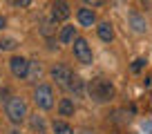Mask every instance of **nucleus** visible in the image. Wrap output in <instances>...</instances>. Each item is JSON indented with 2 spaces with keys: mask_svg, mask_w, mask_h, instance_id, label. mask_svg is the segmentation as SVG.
Instances as JSON below:
<instances>
[{
  "mask_svg": "<svg viewBox=\"0 0 152 134\" xmlns=\"http://www.w3.org/2000/svg\"><path fill=\"white\" fill-rule=\"evenodd\" d=\"M76 20H78V25L81 27H94L96 25V11L92 9V7H78L76 9Z\"/></svg>",
  "mask_w": 152,
  "mask_h": 134,
  "instance_id": "obj_9",
  "label": "nucleus"
},
{
  "mask_svg": "<svg viewBox=\"0 0 152 134\" xmlns=\"http://www.w3.org/2000/svg\"><path fill=\"white\" fill-rule=\"evenodd\" d=\"M49 74H52V81L56 83L58 87H63V90H67L72 76H74V72H72L67 65H54L52 69H49Z\"/></svg>",
  "mask_w": 152,
  "mask_h": 134,
  "instance_id": "obj_6",
  "label": "nucleus"
},
{
  "mask_svg": "<svg viewBox=\"0 0 152 134\" xmlns=\"http://www.w3.org/2000/svg\"><path fill=\"white\" fill-rule=\"evenodd\" d=\"M5 27H7V18H5V16H0V31H2Z\"/></svg>",
  "mask_w": 152,
  "mask_h": 134,
  "instance_id": "obj_23",
  "label": "nucleus"
},
{
  "mask_svg": "<svg viewBox=\"0 0 152 134\" xmlns=\"http://www.w3.org/2000/svg\"><path fill=\"white\" fill-rule=\"evenodd\" d=\"M67 90H69L74 96H83V94H85V81H83V78H78V76H72Z\"/></svg>",
  "mask_w": 152,
  "mask_h": 134,
  "instance_id": "obj_16",
  "label": "nucleus"
},
{
  "mask_svg": "<svg viewBox=\"0 0 152 134\" xmlns=\"http://www.w3.org/2000/svg\"><path fill=\"white\" fill-rule=\"evenodd\" d=\"M56 20L52 18H43V23H40V34H43L45 38H52V36H56Z\"/></svg>",
  "mask_w": 152,
  "mask_h": 134,
  "instance_id": "obj_15",
  "label": "nucleus"
},
{
  "mask_svg": "<svg viewBox=\"0 0 152 134\" xmlns=\"http://www.w3.org/2000/svg\"><path fill=\"white\" fill-rule=\"evenodd\" d=\"M34 103H36L38 110H52L54 107V90L52 85H45V83H40V85L34 87Z\"/></svg>",
  "mask_w": 152,
  "mask_h": 134,
  "instance_id": "obj_4",
  "label": "nucleus"
},
{
  "mask_svg": "<svg viewBox=\"0 0 152 134\" xmlns=\"http://www.w3.org/2000/svg\"><path fill=\"white\" fill-rule=\"evenodd\" d=\"M0 81H2V78H0Z\"/></svg>",
  "mask_w": 152,
  "mask_h": 134,
  "instance_id": "obj_27",
  "label": "nucleus"
},
{
  "mask_svg": "<svg viewBox=\"0 0 152 134\" xmlns=\"http://www.w3.org/2000/svg\"><path fill=\"white\" fill-rule=\"evenodd\" d=\"M18 45L20 43L16 38H0V52H16Z\"/></svg>",
  "mask_w": 152,
  "mask_h": 134,
  "instance_id": "obj_18",
  "label": "nucleus"
},
{
  "mask_svg": "<svg viewBox=\"0 0 152 134\" xmlns=\"http://www.w3.org/2000/svg\"><path fill=\"white\" fill-rule=\"evenodd\" d=\"M128 23H130V27H132V31H134V34H145V31H148L145 16H143L139 9H130V14H128Z\"/></svg>",
  "mask_w": 152,
  "mask_h": 134,
  "instance_id": "obj_8",
  "label": "nucleus"
},
{
  "mask_svg": "<svg viewBox=\"0 0 152 134\" xmlns=\"http://www.w3.org/2000/svg\"><path fill=\"white\" fill-rule=\"evenodd\" d=\"M96 34H99V38L103 43H112L114 40V25L110 20H103V23L96 25Z\"/></svg>",
  "mask_w": 152,
  "mask_h": 134,
  "instance_id": "obj_10",
  "label": "nucleus"
},
{
  "mask_svg": "<svg viewBox=\"0 0 152 134\" xmlns=\"http://www.w3.org/2000/svg\"><path fill=\"white\" fill-rule=\"evenodd\" d=\"M69 16H72V9H69L67 0H52V5H49V18L56 20V23H65Z\"/></svg>",
  "mask_w": 152,
  "mask_h": 134,
  "instance_id": "obj_5",
  "label": "nucleus"
},
{
  "mask_svg": "<svg viewBox=\"0 0 152 134\" xmlns=\"http://www.w3.org/2000/svg\"><path fill=\"white\" fill-rule=\"evenodd\" d=\"M69 45H72V52H74V58L81 63V65H92V63H94L92 47L83 36H74V40H72Z\"/></svg>",
  "mask_w": 152,
  "mask_h": 134,
  "instance_id": "obj_3",
  "label": "nucleus"
},
{
  "mask_svg": "<svg viewBox=\"0 0 152 134\" xmlns=\"http://www.w3.org/2000/svg\"><path fill=\"white\" fill-rule=\"evenodd\" d=\"M85 90H87V94H90V98L94 100V103H110V100L114 98V85H112V81L110 78H105V76H96V78H92L90 83L85 85Z\"/></svg>",
  "mask_w": 152,
  "mask_h": 134,
  "instance_id": "obj_1",
  "label": "nucleus"
},
{
  "mask_svg": "<svg viewBox=\"0 0 152 134\" xmlns=\"http://www.w3.org/2000/svg\"><path fill=\"white\" fill-rule=\"evenodd\" d=\"M74 36H76V27L74 25H65V27L58 31V43L61 45H69L72 40H74Z\"/></svg>",
  "mask_w": 152,
  "mask_h": 134,
  "instance_id": "obj_14",
  "label": "nucleus"
},
{
  "mask_svg": "<svg viewBox=\"0 0 152 134\" xmlns=\"http://www.w3.org/2000/svg\"><path fill=\"white\" fill-rule=\"evenodd\" d=\"M14 7H18V9H27L29 5H31V0H9Z\"/></svg>",
  "mask_w": 152,
  "mask_h": 134,
  "instance_id": "obj_19",
  "label": "nucleus"
},
{
  "mask_svg": "<svg viewBox=\"0 0 152 134\" xmlns=\"http://www.w3.org/2000/svg\"><path fill=\"white\" fill-rule=\"evenodd\" d=\"M83 2H85L87 7H92V9H96V7H103L107 0H83Z\"/></svg>",
  "mask_w": 152,
  "mask_h": 134,
  "instance_id": "obj_21",
  "label": "nucleus"
},
{
  "mask_svg": "<svg viewBox=\"0 0 152 134\" xmlns=\"http://www.w3.org/2000/svg\"><path fill=\"white\" fill-rule=\"evenodd\" d=\"M76 112V105L72 98H61V103H58V116H63V119H69V116H74Z\"/></svg>",
  "mask_w": 152,
  "mask_h": 134,
  "instance_id": "obj_13",
  "label": "nucleus"
},
{
  "mask_svg": "<svg viewBox=\"0 0 152 134\" xmlns=\"http://www.w3.org/2000/svg\"><path fill=\"white\" fill-rule=\"evenodd\" d=\"M9 94H11V92H9V87H2V90H0V100L5 103V100L9 98Z\"/></svg>",
  "mask_w": 152,
  "mask_h": 134,
  "instance_id": "obj_22",
  "label": "nucleus"
},
{
  "mask_svg": "<svg viewBox=\"0 0 152 134\" xmlns=\"http://www.w3.org/2000/svg\"><path fill=\"white\" fill-rule=\"evenodd\" d=\"M40 74H43L40 63L38 60H29V69H27V78H25V81H29L31 85H36V83L40 81Z\"/></svg>",
  "mask_w": 152,
  "mask_h": 134,
  "instance_id": "obj_12",
  "label": "nucleus"
},
{
  "mask_svg": "<svg viewBox=\"0 0 152 134\" xmlns=\"http://www.w3.org/2000/svg\"><path fill=\"white\" fill-rule=\"evenodd\" d=\"M141 5L145 7V9H148V7H150V0H141Z\"/></svg>",
  "mask_w": 152,
  "mask_h": 134,
  "instance_id": "obj_24",
  "label": "nucleus"
},
{
  "mask_svg": "<svg viewBox=\"0 0 152 134\" xmlns=\"http://www.w3.org/2000/svg\"><path fill=\"white\" fill-rule=\"evenodd\" d=\"M29 127H31L34 134H47V123H45L43 116H38V114H29Z\"/></svg>",
  "mask_w": 152,
  "mask_h": 134,
  "instance_id": "obj_11",
  "label": "nucleus"
},
{
  "mask_svg": "<svg viewBox=\"0 0 152 134\" xmlns=\"http://www.w3.org/2000/svg\"><path fill=\"white\" fill-rule=\"evenodd\" d=\"M9 69H11V76L14 78L25 81L27 78V69H29V60L25 56H11L9 58Z\"/></svg>",
  "mask_w": 152,
  "mask_h": 134,
  "instance_id": "obj_7",
  "label": "nucleus"
},
{
  "mask_svg": "<svg viewBox=\"0 0 152 134\" xmlns=\"http://www.w3.org/2000/svg\"><path fill=\"white\" fill-rule=\"evenodd\" d=\"M85 134H96V132H85Z\"/></svg>",
  "mask_w": 152,
  "mask_h": 134,
  "instance_id": "obj_26",
  "label": "nucleus"
},
{
  "mask_svg": "<svg viewBox=\"0 0 152 134\" xmlns=\"http://www.w3.org/2000/svg\"><path fill=\"white\" fill-rule=\"evenodd\" d=\"M5 116H7V121H9L11 125H16V127L23 125L25 121H27V116H29V110H27L25 98L11 94L9 98L5 100Z\"/></svg>",
  "mask_w": 152,
  "mask_h": 134,
  "instance_id": "obj_2",
  "label": "nucleus"
},
{
  "mask_svg": "<svg viewBox=\"0 0 152 134\" xmlns=\"http://www.w3.org/2000/svg\"><path fill=\"white\" fill-rule=\"evenodd\" d=\"M52 130H54V134H74V127H72L67 121H63V119L54 121V123H52Z\"/></svg>",
  "mask_w": 152,
  "mask_h": 134,
  "instance_id": "obj_17",
  "label": "nucleus"
},
{
  "mask_svg": "<svg viewBox=\"0 0 152 134\" xmlns=\"http://www.w3.org/2000/svg\"><path fill=\"white\" fill-rule=\"evenodd\" d=\"M11 134H20V132H18V130H11Z\"/></svg>",
  "mask_w": 152,
  "mask_h": 134,
  "instance_id": "obj_25",
  "label": "nucleus"
},
{
  "mask_svg": "<svg viewBox=\"0 0 152 134\" xmlns=\"http://www.w3.org/2000/svg\"><path fill=\"white\" fill-rule=\"evenodd\" d=\"M143 65H145V60H143V58H137V60L132 63V72H134V74H139V72L143 69Z\"/></svg>",
  "mask_w": 152,
  "mask_h": 134,
  "instance_id": "obj_20",
  "label": "nucleus"
}]
</instances>
